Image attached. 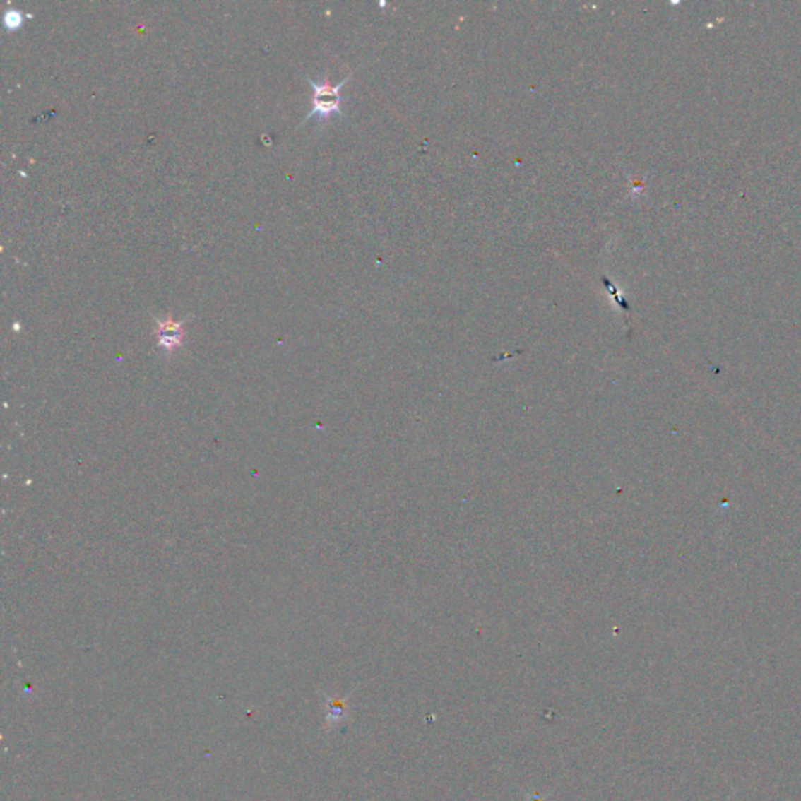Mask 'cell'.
<instances>
[{
  "instance_id": "cell-1",
  "label": "cell",
  "mask_w": 801,
  "mask_h": 801,
  "mask_svg": "<svg viewBox=\"0 0 801 801\" xmlns=\"http://www.w3.org/2000/svg\"><path fill=\"white\" fill-rule=\"evenodd\" d=\"M351 76L352 72L349 76H346L345 80H341L338 85H331L329 76H326L321 82H315V80L307 77V82L310 83L313 91L312 110L307 116H305V119L301 124H304L310 118H318L319 122H324L329 119L332 114L345 116L343 110H341V100H343V97H341V88H343L345 83L351 78Z\"/></svg>"
},
{
  "instance_id": "cell-2",
  "label": "cell",
  "mask_w": 801,
  "mask_h": 801,
  "mask_svg": "<svg viewBox=\"0 0 801 801\" xmlns=\"http://www.w3.org/2000/svg\"><path fill=\"white\" fill-rule=\"evenodd\" d=\"M188 319L189 318L176 319L172 316L155 318L157 343L166 355H171L176 349L184 346L185 324L188 323Z\"/></svg>"
},
{
  "instance_id": "cell-3",
  "label": "cell",
  "mask_w": 801,
  "mask_h": 801,
  "mask_svg": "<svg viewBox=\"0 0 801 801\" xmlns=\"http://www.w3.org/2000/svg\"><path fill=\"white\" fill-rule=\"evenodd\" d=\"M324 700H326L327 725H329V728H333L335 725H340L348 717V712H349L348 696L340 698V696L326 695Z\"/></svg>"
},
{
  "instance_id": "cell-4",
  "label": "cell",
  "mask_w": 801,
  "mask_h": 801,
  "mask_svg": "<svg viewBox=\"0 0 801 801\" xmlns=\"http://www.w3.org/2000/svg\"><path fill=\"white\" fill-rule=\"evenodd\" d=\"M23 23H24V14L20 10L10 8L4 13V25L8 32L18 30V28H20V25H23Z\"/></svg>"
},
{
  "instance_id": "cell-5",
  "label": "cell",
  "mask_w": 801,
  "mask_h": 801,
  "mask_svg": "<svg viewBox=\"0 0 801 801\" xmlns=\"http://www.w3.org/2000/svg\"><path fill=\"white\" fill-rule=\"evenodd\" d=\"M537 797H538V795H533V798H530L529 801H537Z\"/></svg>"
}]
</instances>
